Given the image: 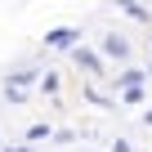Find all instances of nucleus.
<instances>
[{
  "label": "nucleus",
  "instance_id": "1",
  "mask_svg": "<svg viewBox=\"0 0 152 152\" xmlns=\"http://www.w3.org/2000/svg\"><path fill=\"white\" fill-rule=\"evenodd\" d=\"M72 63L81 67L85 76H103V58H99L94 49H72Z\"/></svg>",
  "mask_w": 152,
  "mask_h": 152
},
{
  "label": "nucleus",
  "instance_id": "2",
  "mask_svg": "<svg viewBox=\"0 0 152 152\" xmlns=\"http://www.w3.org/2000/svg\"><path fill=\"white\" fill-rule=\"evenodd\" d=\"M103 54H107V58H116V63H125V58H130V40H125V36H116V31H107V36H103Z\"/></svg>",
  "mask_w": 152,
  "mask_h": 152
},
{
  "label": "nucleus",
  "instance_id": "3",
  "mask_svg": "<svg viewBox=\"0 0 152 152\" xmlns=\"http://www.w3.org/2000/svg\"><path fill=\"white\" fill-rule=\"evenodd\" d=\"M76 40H81V27H63V31H49V36H45L49 49H72Z\"/></svg>",
  "mask_w": 152,
  "mask_h": 152
},
{
  "label": "nucleus",
  "instance_id": "4",
  "mask_svg": "<svg viewBox=\"0 0 152 152\" xmlns=\"http://www.w3.org/2000/svg\"><path fill=\"white\" fill-rule=\"evenodd\" d=\"M116 81H121V85H125V90H134V85H139V81H143V72H139V67H125V72H121V76H116Z\"/></svg>",
  "mask_w": 152,
  "mask_h": 152
},
{
  "label": "nucleus",
  "instance_id": "5",
  "mask_svg": "<svg viewBox=\"0 0 152 152\" xmlns=\"http://www.w3.org/2000/svg\"><path fill=\"white\" fill-rule=\"evenodd\" d=\"M121 9H125L130 18H139V23H148V9L139 5V0H121Z\"/></svg>",
  "mask_w": 152,
  "mask_h": 152
},
{
  "label": "nucleus",
  "instance_id": "6",
  "mask_svg": "<svg viewBox=\"0 0 152 152\" xmlns=\"http://www.w3.org/2000/svg\"><path fill=\"white\" fill-rule=\"evenodd\" d=\"M49 134H54V130H49V125H31V130H27V143H45V139H49Z\"/></svg>",
  "mask_w": 152,
  "mask_h": 152
},
{
  "label": "nucleus",
  "instance_id": "7",
  "mask_svg": "<svg viewBox=\"0 0 152 152\" xmlns=\"http://www.w3.org/2000/svg\"><path fill=\"white\" fill-rule=\"evenodd\" d=\"M5 99H9V103H27V94H23L18 85H5Z\"/></svg>",
  "mask_w": 152,
  "mask_h": 152
},
{
  "label": "nucleus",
  "instance_id": "8",
  "mask_svg": "<svg viewBox=\"0 0 152 152\" xmlns=\"http://www.w3.org/2000/svg\"><path fill=\"white\" fill-rule=\"evenodd\" d=\"M121 103H130V107H134V103H143V90H139V85H134V90H125V94H121Z\"/></svg>",
  "mask_w": 152,
  "mask_h": 152
},
{
  "label": "nucleus",
  "instance_id": "9",
  "mask_svg": "<svg viewBox=\"0 0 152 152\" xmlns=\"http://www.w3.org/2000/svg\"><path fill=\"white\" fill-rule=\"evenodd\" d=\"M40 90H45V94H54V90H58V76H54V72H49V76H40Z\"/></svg>",
  "mask_w": 152,
  "mask_h": 152
},
{
  "label": "nucleus",
  "instance_id": "10",
  "mask_svg": "<svg viewBox=\"0 0 152 152\" xmlns=\"http://www.w3.org/2000/svg\"><path fill=\"white\" fill-rule=\"evenodd\" d=\"M112 152H130V143H125V139H116V143H112Z\"/></svg>",
  "mask_w": 152,
  "mask_h": 152
},
{
  "label": "nucleus",
  "instance_id": "11",
  "mask_svg": "<svg viewBox=\"0 0 152 152\" xmlns=\"http://www.w3.org/2000/svg\"><path fill=\"white\" fill-rule=\"evenodd\" d=\"M143 121H148V125H152V107H148V112H143Z\"/></svg>",
  "mask_w": 152,
  "mask_h": 152
},
{
  "label": "nucleus",
  "instance_id": "12",
  "mask_svg": "<svg viewBox=\"0 0 152 152\" xmlns=\"http://www.w3.org/2000/svg\"><path fill=\"white\" fill-rule=\"evenodd\" d=\"M5 152H27V148H5Z\"/></svg>",
  "mask_w": 152,
  "mask_h": 152
},
{
  "label": "nucleus",
  "instance_id": "13",
  "mask_svg": "<svg viewBox=\"0 0 152 152\" xmlns=\"http://www.w3.org/2000/svg\"><path fill=\"white\" fill-rule=\"evenodd\" d=\"M148 72H152V67H148Z\"/></svg>",
  "mask_w": 152,
  "mask_h": 152
}]
</instances>
